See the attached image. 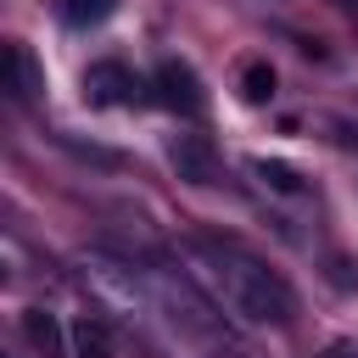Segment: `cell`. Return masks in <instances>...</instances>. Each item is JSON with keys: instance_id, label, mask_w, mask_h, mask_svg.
Wrapping results in <instances>:
<instances>
[{"instance_id": "6da1fadb", "label": "cell", "mask_w": 358, "mask_h": 358, "mask_svg": "<svg viewBox=\"0 0 358 358\" xmlns=\"http://www.w3.org/2000/svg\"><path fill=\"white\" fill-rule=\"evenodd\" d=\"M185 257H190V274L213 291V302L229 308L241 324H274L280 330L296 319L291 285L263 257H252L246 246H235L224 235H185Z\"/></svg>"}, {"instance_id": "7a4b0ae2", "label": "cell", "mask_w": 358, "mask_h": 358, "mask_svg": "<svg viewBox=\"0 0 358 358\" xmlns=\"http://www.w3.org/2000/svg\"><path fill=\"white\" fill-rule=\"evenodd\" d=\"M168 162H173V173H179L185 185H196V190H207V185L224 179L218 151H213L207 134H173V140H168Z\"/></svg>"}, {"instance_id": "3957f363", "label": "cell", "mask_w": 358, "mask_h": 358, "mask_svg": "<svg viewBox=\"0 0 358 358\" xmlns=\"http://www.w3.org/2000/svg\"><path fill=\"white\" fill-rule=\"evenodd\" d=\"M140 78L123 67V62H95L90 73H84V101L90 106H129V101H140Z\"/></svg>"}, {"instance_id": "277c9868", "label": "cell", "mask_w": 358, "mask_h": 358, "mask_svg": "<svg viewBox=\"0 0 358 358\" xmlns=\"http://www.w3.org/2000/svg\"><path fill=\"white\" fill-rule=\"evenodd\" d=\"M157 101L173 106V112H196L201 106V78L185 62H162L157 67Z\"/></svg>"}, {"instance_id": "5b68a950", "label": "cell", "mask_w": 358, "mask_h": 358, "mask_svg": "<svg viewBox=\"0 0 358 358\" xmlns=\"http://www.w3.org/2000/svg\"><path fill=\"white\" fill-rule=\"evenodd\" d=\"M67 336H73V352H78V358H117V341H112V324H106L101 313H78Z\"/></svg>"}, {"instance_id": "8992f818", "label": "cell", "mask_w": 358, "mask_h": 358, "mask_svg": "<svg viewBox=\"0 0 358 358\" xmlns=\"http://www.w3.org/2000/svg\"><path fill=\"white\" fill-rule=\"evenodd\" d=\"M6 84H11V95H17V101H34V95L45 90V78H39V67H34L28 45H6Z\"/></svg>"}, {"instance_id": "52a82bcc", "label": "cell", "mask_w": 358, "mask_h": 358, "mask_svg": "<svg viewBox=\"0 0 358 358\" xmlns=\"http://www.w3.org/2000/svg\"><path fill=\"white\" fill-rule=\"evenodd\" d=\"M252 173H257L268 190H280V196H302V173H296L291 162H268V157H257Z\"/></svg>"}, {"instance_id": "ba28073f", "label": "cell", "mask_w": 358, "mask_h": 358, "mask_svg": "<svg viewBox=\"0 0 358 358\" xmlns=\"http://www.w3.org/2000/svg\"><path fill=\"white\" fill-rule=\"evenodd\" d=\"M268 95H274V67H268V62H246V73H241V101L263 106Z\"/></svg>"}, {"instance_id": "9c48e42d", "label": "cell", "mask_w": 358, "mask_h": 358, "mask_svg": "<svg viewBox=\"0 0 358 358\" xmlns=\"http://www.w3.org/2000/svg\"><path fill=\"white\" fill-rule=\"evenodd\" d=\"M22 330H28V341H34V347H45V352L62 341V336H56V319H50L45 308H28V313H22Z\"/></svg>"}, {"instance_id": "30bf717a", "label": "cell", "mask_w": 358, "mask_h": 358, "mask_svg": "<svg viewBox=\"0 0 358 358\" xmlns=\"http://www.w3.org/2000/svg\"><path fill=\"white\" fill-rule=\"evenodd\" d=\"M112 6L117 0H67V22H101L112 17Z\"/></svg>"}, {"instance_id": "8fae6325", "label": "cell", "mask_w": 358, "mask_h": 358, "mask_svg": "<svg viewBox=\"0 0 358 358\" xmlns=\"http://www.w3.org/2000/svg\"><path fill=\"white\" fill-rule=\"evenodd\" d=\"M330 280H336V285H358V274H352V263H341V257L330 263Z\"/></svg>"}, {"instance_id": "7c38bea8", "label": "cell", "mask_w": 358, "mask_h": 358, "mask_svg": "<svg viewBox=\"0 0 358 358\" xmlns=\"http://www.w3.org/2000/svg\"><path fill=\"white\" fill-rule=\"evenodd\" d=\"M207 358H235V352H207Z\"/></svg>"}, {"instance_id": "4fadbf2b", "label": "cell", "mask_w": 358, "mask_h": 358, "mask_svg": "<svg viewBox=\"0 0 358 358\" xmlns=\"http://www.w3.org/2000/svg\"><path fill=\"white\" fill-rule=\"evenodd\" d=\"M336 6H352V0H336Z\"/></svg>"}]
</instances>
